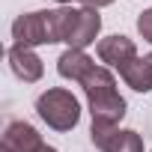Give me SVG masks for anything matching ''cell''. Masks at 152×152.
Returning a JSON list of instances; mask_svg holds the SVG:
<instances>
[{
	"label": "cell",
	"instance_id": "cell-3",
	"mask_svg": "<svg viewBox=\"0 0 152 152\" xmlns=\"http://www.w3.org/2000/svg\"><path fill=\"white\" fill-rule=\"evenodd\" d=\"M36 113L42 116V122H48V128L54 131H72L81 122V104L69 90L63 87H51L36 99Z\"/></svg>",
	"mask_w": 152,
	"mask_h": 152
},
{
	"label": "cell",
	"instance_id": "cell-7",
	"mask_svg": "<svg viewBox=\"0 0 152 152\" xmlns=\"http://www.w3.org/2000/svg\"><path fill=\"white\" fill-rule=\"evenodd\" d=\"M3 146L12 149V152H39L45 143H42V134L24 122V119H12L3 131Z\"/></svg>",
	"mask_w": 152,
	"mask_h": 152
},
{
	"label": "cell",
	"instance_id": "cell-12",
	"mask_svg": "<svg viewBox=\"0 0 152 152\" xmlns=\"http://www.w3.org/2000/svg\"><path fill=\"white\" fill-rule=\"evenodd\" d=\"M84 3H87L90 9H102V6H110V3H116V0H84Z\"/></svg>",
	"mask_w": 152,
	"mask_h": 152
},
{
	"label": "cell",
	"instance_id": "cell-5",
	"mask_svg": "<svg viewBox=\"0 0 152 152\" xmlns=\"http://www.w3.org/2000/svg\"><path fill=\"white\" fill-rule=\"evenodd\" d=\"M96 51H99V60L107 63V66H113V69H122L125 63H131L137 57V45L128 36H122V33H113V36L99 39V48Z\"/></svg>",
	"mask_w": 152,
	"mask_h": 152
},
{
	"label": "cell",
	"instance_id": "cell-6",
	"mask_svg": "<svg viewBox=\"0 0 152 152\" xmlns=\"http://www.w3.org/2000/svg\"><path fill=\"white\" fill-rule=\"evenodd\" d=\"M9 57V69L15 72V78H21L24 84H36L42 75H45V66L39 60V54L33 48H24V45H12L6 51Z\"/></svg>",
	"mask_w": 152,
	"mask_h": 152
},
{
	"label": "cell",
	"instance_id": "cell-10",
	"mask_svg": "<svg viewBox=\"0 0 152 152\" xmlns=\"http://www.w3.org/2000/svg\"><path fill=\"white\" fill-rule=\"evenodd\" d=\"M96 63L87 57V51H78V48H66L57 60V72H60V78L66 81H75V84H81L84 81V75L93 69Z\"/></svg>",
	"mask_w": 152,
	"mask_h": 152
},
{
	"label": "cell",
	"instance_id": "cell-14",
	"mask_svg": "<svg viewBox=\"0 0 152 152\" xmlns=\"http://www.w3.org/2000/svg\"><path fill=\"white\" fill-rule=\"evenodd\" d=\"M57 3H60V6H72V3H75V0H57Z\"/></svg>",
	"mask_w": 152,
	"mask_h": 152
},
{
	"label": "cell",
	"instance_id": "cell-11",
	"mask_svg": "<svg viewBox=\"0 0 152 152\" xmlns=\"http://www.w3.org/2000/svg\"><path fill=\"white\" fill-rule=\"evenodd\" d=\"M137 33L152 45V9H146V12H140V18H137Z\"/></svg>",
	"mask_w": 152,
	"mask_h": 152
},
{
	"label": "cell",
	"instance_id": "cell-13",
	"mask_svg": "<svg viewBox=\"0 0 152 152\" xmlns=\"http://www.w3.org/2000/svg\"><path fill=\"white\" fill-rule=\"evenodd\" d=\"M39 152H57V149H54V146H48V143H45V146H42V149H39Z\"/></svg>",
	"mask_w": 152,
	"mask_h": 152
},
{
	"label": "cell",
	"instance_id": "cell-8",
	"mask_svg": "<svg viewBox=\"0 0 152 152\" xmlns=\"http://www.w3.org/2000/svg\"><path fill=\"white\" fill-rule=\"evenodd\" d=\"M99 30H102V15H99V9L84 6L81 15H78V24H75V30H72V36H69L66 45L84 51L87 45H93V42L99 39Z\"/></svg>",
	"mask_w": 152,
	"mask_h": 152
},
{
	"label": "cell",
	"instance_id": "cell-2",
	"mask_svg": "<svg viewBox=\"0 0 152 152\" xmlns=\"http://www.w3.org/2000/svg\"><path fill=\"white\" fill-rule=\"evenodd\" d=\"M81 87H84V96H87V102H90L93 119H99V122H113V125H116V122L125 116V99H122L119 90H116V78L110 75V69L93 66V69L84 75Z\"/></svg>",
	"mask_w": 152,
	"mask_h": 152
},
{
	"label": "cell",
	"instance_id": "cell-1",
	"mask_svg": "<svg viewBox=\"0 0 152 152\" xmlns=\"http://www.w3.org/2000/svg\"><path fill=\"white\" fill-rule=\"evenodd\" d=\"M78 15H81V9H72V6L24 12L12 21V39H15V45H24V48L69 42L75 24H78Z\"/></svg>",
	"mask_w": 152,
	"mask_h": 152
},
{
	"label": "cell",
	"instance_id": "cell-4",
	"mask_svg": "<svg viewBox=\"0 0 152 152\" xmlns=\"http://www.w3.org/2000/svg\"><path fill=\"white\" fill-rule=\"evenodd\" d=\"M90 140L102 152H143V140L131 128H116L113 122H99L93 119L90 125Z\"/></svg>",
	"mask_w": 152,
	"mask_h": 152
},
{
	"label": "cell",
	"instance_id": "cell-9",
	"mask_svg": "<svg viewBox=\"0 0 152 152\" xmlns=\"http://www.w3.org/2000/svg\"><path fill=\"white\" fill-rule=\"evenodd\" d=\"M119 78H122L131 90H137V93H149V90H152V54H146V57H134L131 63H125V66L119 69Z\"/></svg>",
	"mask_w": 152,
	"mask_h": 152
}]
</instances>
